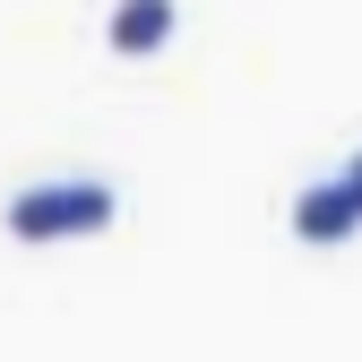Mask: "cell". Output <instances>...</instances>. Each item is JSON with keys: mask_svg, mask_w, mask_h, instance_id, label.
<instances>
[{"mask_svg": "<svg viewBox=\"0 0 362 362\" xmlns=\"http://www.w3.org/2000/svg\"><path fill=\"white\" fill-rule=\"evenodd\" d=\"M121 216L112 199V181H35V190H18L9 207H0V224H9V242H86V233H104V224Z\"/></svg>", "mask_w": 362, "mask_h": 362, "instance_id": "cell-1", "label": "cell"}, {"mask_svg": "<svg viewBox=\"0 0 362 362\" xmlns=\"http://www.w3.org/2000/svg\"><path fill=\"white\" fill-rule=\"evenodd\" d=\"M293 233H302V242H354V233H362V199L345 190V173L302 181V190H293Z\"/></svg>", "mask_w": 362, "mask_h": 362, "instance_id": "cell-2", "label": "cell"}, {"mask_svg": "<svg viewBox=\"0 0 362 362\" xmlns=\"http://www.w3.org/2000/svg\"><path fill=\"white\" fill-rule=\"evenodd\" d=\"M173 26H181V9H173V0H112L104 43L139 61V52H164V43H173Z\"/></svg>", "mask_w": 362, "mask_h": 362, "instance_id": "cell-3", "label": "cell"}, {"mask_svg": "<svg viewBox=\"0 0 362 362\" xmlns=\"http://www.w3.org/2000/svg\"><path fill=\"white\" fill-rule=\"evenodd\" d=\"M345 190H354V199H362V147H354V164H345Z\"/></svg>", "mask_w": 362, "mask_h": 362, "instance_id": "cell-4", "label": "cell"}]
</instances>
